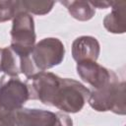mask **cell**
Instances as JSON below:
<instances>
[{
    "label": "cell",
    "instance_id": "cell-1",
    "mask_svg": "<svg viewBox=\"0 0 126 126\" xmlns=\"http://www.w3.org/2000/svg\"><path fill=\"white\" fill-rule=\"evenodd\" d=\"M88 102L96 111H111L118 115H124L126 113L125 82L120 81L114 74L108 83L91 92Z\"/></svg>",
    "mask_w": 126,
    "mask_h": 126
},
{
    "label": "cell",
    "instance_id": "cell-2",
    "mask_svg": "<svg viewBox=\"0 0 126 126\" xmlns=\"http://www.w3.org/2000/svg\"><path fill=\"white\" fill-rule=\"evenodd\" d=\"M90 94L91 91L82 83L73 79L62 78L52 106L62 112L77 113L85 106Z\"/></svg>",
    "mask_w": 126,
    "mask_h": 126
},
{
    "label": "cell",
    "instance_id": "cell-3",
    "mask_svg": "<svg viewBox=\"0 0 126 126\" xmlns=\"http://www.w3.org/2000/svg\"><path fill=\"white\" fill-rule=\"evenodd\" d=\"M35 38L32 16L27 12H18L12 20L10 47L19 56H27L32 51Z\"/></svg>",
    "mask_w": 126,
    "mask_h": 126
},
{
    "label": "cell",
    "instance_id": "cell-4",
    "mask_svg": "<svg viewBox=\"0 0 126 126\" xmlns=\"http://www.w3.org/2000/svg\"><path fill=\"white\" fill-rule=\"evenodd\" d=\"M30 55L37 72H44L62 63L65 46L57 37H45L33 46Z\"/></svg>",
    "mask_w": 126,
    "mask_h": 126
},
{
    "label": "cell",
    "instance_id": "cell-5",
    "mask_svg": "<svg viewBox=\"0 0 126 126\" xmlns=\"http://www.w3.org/2000/svg\"><path fill=\"white\" fill-rule=\"evenodd\" d=\"M61 79L51 72H39L25 82L30 94V99L39 100L42 104L52 106Z\"/></svg>",
    "mask_w": 126,
    "mask_h": 126
},
{
    "label": "cell",
    "instance_id": "cell-6",
    "mask_svg": "<svg viewBox=\"0 0 126 126\" xmlns=\"http://www.w3.org/2000/svg\"><path fill=\"white\" fill-rule=\"evenodd\" d=\"M29 99L28 87L19 77L3 75L0 78V106L17 110L24 107Z\"/></svg>",
    "mask_w": 126,
    "mask_h": 126
},
{
    "label": "cell",
    "instance_id": "cell-7",
    "mask_svg": "<svg viewBox=\"0 0 126 126\" xmlns=\"http://www.w3.org/2000/svg\"><path fill=\"white\" fill-rule=\"evenodd\" d=\"M76 70L79 77L92 86L94 90L104 86L115 74L114 71L99 65L96 61H84L77 63Z\"/></svg>",
    "mask_w": 126,
    "mask_h": 126
},
{
    "label": "cell",
    "instance_id": "cell-8",
    "mask_svg": "<svg viewBox=\"0 0 126 126\" xmlns=\"http://www.w3.org/2000/svg\"><path fill=\"white\" fill-rule=\"evenodd\" d=\"M56 113L44 109L22 107L15 110L16 126H51Z\"/></svg>",
    "mask_w": 126,
    "mask_h": 126
},
{
    "label": "cell",
    "instance_id": "cell-9",
    "mask_svg": "<svg viewBox=\"0 0 126 126\" xmlns=\"http://www.w3.org/2000/svg\"><path fill=\"white\" fill-rule=\"evenodd\" d=\"M100 52L98 40L91 35L77 37L72 43V57L77 62L96 61Z\"/></svg>",
    "mask_w": 126,
    "mask_h": 126
},
{
    "label": "cell",
    "instance_id": "cell-10",
    "mask_svg": "<svg viewBox=\"0 0 126 126\" xmlns=\"http://www.w3.org/2000/svg\"><path fill=\"white\" fill-rule=\"evenodd\" d=\"M111 12L103 19V27L111 33H124L126 31V1H111Z\"/></svg>",
    "mask_w": 126,
    "mask_h": 126
},
{
    "label": "cell",
    "instance_id": "cell-11",
    "mask_svg": "<svg viewBox=\"0 0 126 126\" xmlns=\"http://www.w3.org/2000/svg\"><path fill=\"white\" fill-rule=\"evenodd\" d=\"M0 72L10 77H18L21 74V56L10 46L0 49Z\"/></svg>",
    "mask_w": 126,
    "mask_h": 126
},
{
    "label": "cell",
    "instance_id": "cell-12",
    "mask_svg": "<svg viewBox=\"0 0 126 126\" xmlns=\"http://www.w3.org/2000/svg\"><path fill=\"white\" fill-rule=\"evenodd\" d=\"M60 4L67 8L74 19L81 22L91 20L95 14V9L91 5L90 1H60Z\"/></svg>",
    "mask_w": 126,
    "mask_h": 126
},
{
    "label": "cell",
    "instance_id": "cell-13",
    "mask_svg": "<svg viewBox=\"0 0 126 126\" xmlns=\"http://www.w3.org/2000/svg\"><path fill=\"white\" fill-rule=\"evenodd\" d=\"M55 2L54 1H29V0H23L19 1V8L20 11L27 12L29 14H34V15H45L48 14Z\"/></svg>",
    "mask_w": 126,
    "mask_h": 126
},
{
    "label": "cell",
    "instance_id": "cell-14",
    "mask_svg": "<svg viewBox=\"0 0 126 126\" xmlns=\"http://www.w3.org/2000/svg\"><path fill=\"white\" fill-rule=\"evenodd\" d=\"M18 12L19 1H0V23L13 20Z\"/></svg>",
    "mask_w": 126,
    "mask_h": 126
},
{
    "label": "cell",
    "instance_id": "cell-15",
    "mask_svg": "<svg viewBox=\"0 0 126 126\" xmlns=\"http://www.w3.org/2000/svg\"><path fill=\"white\" fill-rule=\"evenodd\" d=\"M0 126H16L15 110H9L0 106Z\"/></svg>",
    "mask_w": 126,
    "mask_h": 126
},
{
    "label": "cell",
    "instance_id": "cell-16",
    "mask_svg": "<svg viewBox=\"0 0 126 126\" xmlns=\"http://www.w3.org/2000/svg\"><path fill=\"white\" fill-rule=\"evenodd\" d=\"M51 126H73V120L68 114L64 112H57L55 122Z\"/></svg>",
    "mask_w": 126,
    "mask_h": 126
},
{
    "label": "cell",
    "instance_id": "cell-17",
    "mask_svg": "<svg viewBox=\"0 0 126 126\" xmlns=\"http://www.w3.org/2000/svg\"><path fill=\"white\" fill-rule=\"evenodd\" d=\"M91 5L95 9V8H98V9H107L111 6V1H105V0H102V1H90Z\"/></svg>",
    "mask_w": 126,
    "mask_h": 126
}]
</instances>
